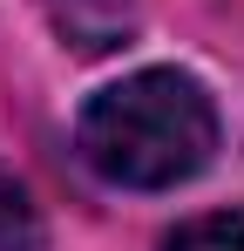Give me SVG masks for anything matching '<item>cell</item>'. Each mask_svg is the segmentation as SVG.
<instances>
[{
	"label": "cell",
	"mask_w": 244,
	"mask_h": 251,
	"mask_svg": "<svg viewBox=\"0 0 244 251\" xmlns=\"http://www.w3.org/2000/svg\"><path fill=\"white\" fill-rule=\"evenodd\" d=\"M75 150L102 183L122 190H170L190 183L217 156V109L197 75L143 68L109 82L75 123Z\"/></svg>",
	"instance_id": "1"
},
{
	"label": "cell",
	"mask_w": 244,
	"mask_h": 251,
	"mask_svg": "<svg viewBox=\"0 0 244 251\" xmlns=\"http://www.w3.org/2000/svg\"><path fill=\"white\" fill-rule=\"evenodd\" d=\"M163 251H244V204L176 224V231L163 238Z\"/></svg>",
	"instance_id": "2"
},
{
	"label": "cell",
	"mask_w": 244,
	"mask_h": 251,
	"mask_svg": "<svg viewBox=\"0 0 244 251\" xmlns=\"http://www.w3.org/2000/svg\"><path fill=\"white\" fill-rule=\"evenodd\" d=\"M0 251H41V210L14 170H0Z\"/></svg>",
	"instance_id": "3"
}]
</instances>
